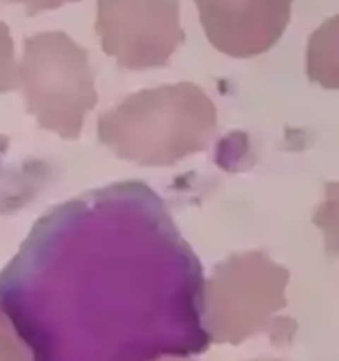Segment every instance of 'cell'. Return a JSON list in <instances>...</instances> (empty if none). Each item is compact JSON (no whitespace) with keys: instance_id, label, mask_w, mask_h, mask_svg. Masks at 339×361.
<instances>
[{"instance_id":"30bf717a","label":"cell","mask_w":339,"mask_h":361,"mask_svg":"<svg viewBox=\"0 0 339 361\" xmlns=\"http://www.w3.org/2000/svg\"><path fill=\"white\" fill-rule=\"evenodd\" d=\"M0 361H34L16 328L0 313Z\"/></svg>"},{"instance_id":"7a4b0ae2","label":"cell","mask_w":339,"mask_h":361,"mask_svg":"<svg viewBox=\"0 0 339 361\" xmlns=\"http://www.w3.org/2000/svg\"><path fill=\"white\" fill-rule=\"evenodd\" d=\"M218 124L215 105L194 82L135 92L97 120V139L120 159L171 167L205 150Z\"/></svg>"},{"instance_id":"52a82bcc","label":"cell","mask_w":339,"mask_h":361,"mask_svg":"<svg viewBox=\"0 0 339 361\" xmlns=\"http://www.w3.org/2000/svg\"><path fill=\"white\" fill-rule=\"evenodd\" d=\"M306 70L309 81L339 90V16L330 17L307 42Z\"/></svg>"},{"instance_id":"4fadbf2b","label":"cell","mask_w":339,"mask_h":361,"mask_svg":"<svg viewBox=\"0 0 339 361\" xmlns=\"http://www.w3.org/2000/svg\"><path fill=\"white\" fill-rule=\"evenodd\" d=\"M254 361H281V360H254Z\"/></svg>"},{"instance_id":"8fae6325","label":"cell","mask_w":339,"mask_h":361,"mask_svg":"<svg viewBox=\"0 0 339 361\" xmlns=\"http://www.w3.org/2000/svg\"><path fill=\"white\" fill-rule=\"evenodd\" d=\"M6 2H13V4H23L27 8V16H38L42 11L47 10H59L68 2H81V0H6Z\"/></svg>"},{"instance_id":"3957f363","label":"cell","mask_w":339,"mask_h":361,"mask_svg":"<svg viewBox=\"0 0 339 361\" xmlns=\"http://www.w3.org/2000/svg\"><path fill=\"white\" fill-rule=\"evenodd\" d=\"M291 271L263 251L232 255L215 266L203 290V328L214 345H240L270 331L283 334L275 314L287 307Z\"/></svg>"},{"instance_id":"5b68a950","label":"cell","mask_w":339,"mask_h":361,"mask_svg":"<svg viewBox=\"0 0 339 361\" xmlns=\"http://www.w3.org/2000/svg\"><path fill=\"white\" fill-rule=\"evenodd\" d=\"M96 32L103 53L131 71L167 66L186 42L180 0H97Z\"/></svg>"},{"instance_id":"8992f818","label":"cell","mask_w":339,"mask_h":361,"mask_svg":"<svg viewBox=\"0 0 339 361\" xmlns=\"http://www.w3.org/2000/svg\"><path fill=\"white\" fill-rule=\"evenodd\" d=\"M206 38L220 53L249 59L274 47L291 21L292 0H195Z\"/></svg>"},{"instance_id":"277c9868","label":"cell","mask_w":339,"mask_h":361,"mask_svg":"<svg viewBox=\"0 0 339 361\" xmlns=\"http://www.w3.org/2000/svg\"><path fill=\"white\" fill-rule=\"evenodd\" d=\"M17 75L27 113L38 120L42 130L68 140L81 135L86 114L97 103L85 47L62 30L34 34L25 39Z\"/></svg>"},{"instance_id":"9c48e42d","label":"cell","mask_w":339,"mask_h":361,"mask_svg":"<svg viewBox=\"0 0 339 361\" xmlns=\"http://www.w3.org/2000/svg\"><path fill=\"white\" fill-rule=\"evenodd\" d=\"M17 66L10 27L0 21V94L19 88Z\"/></svg>"},{"instance_id":"6da1fadb","label":"cell","mask_w":339,"mask_h":361,"mask_svg":"<svg viewBox=\"0 0 339 361\" xmlns=\"http://www.w3.org/2000/svg\"><path fill=\"white\" fill-rule=\"evenodd\" d=\"M203 275L137 182L77 197L34 225L0 274V313L34 361H154L210 346Z\"/></svg>"},{"instance_id":"7c38bea8","label":"cell","mask_w":339,"mask_h":361,"mask_svg":"<svg viewBox=\"0 0 339 361\" xmlns=\"http://www.w3.org/2000/svg\"><path fill=\"white\" fill-rule=\"evenodd\" d=\"M167 361H191V360H186V357H177V360H167Z\"/></svg>"},{"instance_id":"ba28073f","label":"cell","mask_w":339,"mask_h":361,"mask_svg":"<svg viewBox=\"0 0 339 361\" xmlns=\"http://www.w3.org/2000/svg\"><path fill=\"white\" fill-rule=\"evenodd\" d=\"M313 225L324 234L326 253L339 257V182L324 185V200L313 214Z\"/></svg>"}]
</instances>
